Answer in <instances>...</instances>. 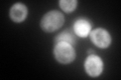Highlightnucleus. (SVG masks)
<instances>
[{"label": "nucleus", "mask_w": 121, "mask_h": 80, "mask_svg": "<svg viewBox=\"0 0 121 80\" xmlns=\"http://www.w3.org/2000/svg\"><path fill=\"white\" fill-rule=\"evenodd\" d=\"M88 53H89V54H93V53H94V51H93V50H91V49H90V50L88 51Z\"/></svg>", "instance_id": "9"}, {"label": "nucleus", "mask_w": 121, "mask_h": 80, "mask_svg": "<svg viewBox=\"0 0 121 80\" xmlns=\"http://www.w3.org/2000/svg\"><path fill=\"white\" fill-rule=\"evenodd\" d=\"M28 9L23 3L17 2L11 6L10 11H9V16L11 20L14 22H22L27 16Z\"/></svg>", "instance_id": "6"}, {"label": "nucleus", "mask_w": 121, "mask_h": 80, "mask_svg": "<svg viewBox=\"0 0 121 80\" xmlns=\"http://www.w3.org/2000/svg\"><path fill=\"white\" fill-rule=\"evenodd\" d=\"M90 39L99 48H107L111 44L112 38L107 30L103 28H96L90 32Z\"/></svg>", "instance_id": "4"}, {"label": "nucleus", "mask_w": 121, "mask_h": 80, "mask_svg": "<svg viewBox=\"0 0 121 80\" xmlns=\"http://www.w3.org/2000/svg\"><path fill=\"white\" fill-rule=\"evenodd\" d=\"M54 56L56 60L62 64L72 63L76 58V51L73 45L67 42L56 43L54 46Z\"/></svg>", "instance_id": "2"}, {"label": "nucleus", "mask_w": 121, "mask_h": 80, "mask_svg": "<svg viewBox=\"0 0 121 80\" xmlns=\"http://www.w3.org/2000/svg\"><path fill=\"white\" fill-rule=\"evenodd\" d=\"M59 42H67V43H70L71 45L75 46L77 44V39L73 33H72L69 29L63 31L62 33H60L59 35H56L55 38V44L56 43H59Z\"/></svg>", "instance_id": "7"}, {"label": "nucleus", "mask_w": 121, "mask_h": 80, "mask_svg": "<svg viewBox=\"0 0 121 80\" xmlns=\"http://www.w3.org/2000/svg\"><path fill=\"white\" fill-rule=\"evenodd\" d=\"M65 22V16L58 10H52L44 14L40 20V27L44 32L51 33L60 29Z\"/></svg>", "instance_id": "1"}, {"label": "nucleus", "mask_w": 121, "mask_h": 80, "mask_svg": "<svg viewBox=\"0 0 121 80\" xmlns=\"http://www.w3.org/2000/svg\"><path fill=\"white\" fill-rule=\"evenodd\" d=\"M59 5L66 12H72L77 8L78 1L77 0H60Z\"/></svg>", "instance_id": "8"}, {"label": "nucleus", "mask_w": 121, "mask_h": 80, "mask_svg": "<svg viewBox=\"0 0 121 80\" xmlns=\"http://www.w3.org/2000/svg\"><path fill=\"white\" fill-rule=\"evenodd\" d=\"M74 32L79 37H87L92 31V23L87 18H79L75 21L73 26Z\"/></svg>", "instance_id": "5"}, {"label": "nucleus", "mask_w": 121, "mask_h": 80, "mask_svg": "<svg viewBox=\"0 0 121 80\" xmlns=\"http://www.w3.org/2000/svg\"><path fill=\"white\" fill-rule=\"evenodd\" d=\"M103 60L101 57L95 54H89L84 62L85 71L92 77L99 76L103 72Z\"/></svg>", "instance_id": "3"}]
</instances>
